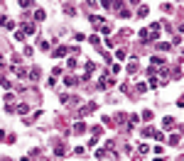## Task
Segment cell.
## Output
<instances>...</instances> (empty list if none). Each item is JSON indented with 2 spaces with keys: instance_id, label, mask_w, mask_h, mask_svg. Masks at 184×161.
<instances>
[{
  "instance_id": "cell-1",
  "label": "cell",
  "mask_w": 184,
  "mask_h": 161,
  "mask_svg": "<svg viewBox=\"0 0 184 161\" xmlns=\"http://www.w3.org/2000/svg\"><path fill=\"white\" fill-rule=\"evenodd\" d=\"M3 161H10V159H3Z\"/></svg>"
}]
</instances>
